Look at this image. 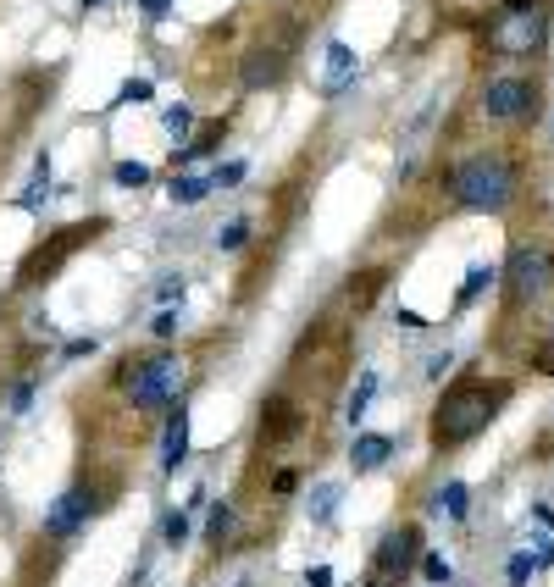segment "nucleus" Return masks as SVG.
Listing matches in <instances>:
<instances>
[{"mask_svg": "<svg viewBox=\"0 0 554 587\" xmlns=\"http://www.w3.org/2000/svg\"><path fill=\"white\" fill-rule=\"evenodd\" d=\"M289 67H294V50L283 45V39H261V45H250V50L239 56V89H244V95L283 89Z\"/></svg>", "mask_w": 554, "mask_h": 587, "instance_id": "6e6552de", "label": "nucleus"}, {"mask_svg": "<svg viewBox=\"0 0 554 587\" xmlns=\"http://www.w3.org/2000/svg\"><path fill=\"white\" fill-rule=\"evenodd\" d=\"M122 372V394H128L133 410H167L172 399H183V366L172 349H156V355H133L117 366Z\"/></svg>", "mask_w": 554, "mask_h": 587, "instance_id": "423d86ee", "label": "nucleus"}, {"mask_svg": "<svg viewBox=\"0 0 554 587\" xmlns=\"http://www.w3.org/2000/svg\"><path fill=\"white\" fill-rule=\"evenodd\" d=\"M84 355H95V338H73V344L61 349V360H84Z\"/></svg>", "mask_w": 554, "mask_h": 587, "instance_id": "72a5a7b5", "label": "nucleus"}, {"mask_svg": "<svg viewBox=\"0 0 554 587\" xmlns=\"http://www.w3.org/2000/svg\"><path fill=\"white\" fill-rule=\"evenodd\" d=\"M244 161H222V167H211V183H217V189H233V183H244Z\"/></svg>", "mask_w": 554, "mask_h": 587, "instance_id": "c85d7f7f", "label": "nucleus"}, {"mask_svg": "<svg viewBox=\"0 0 554 587\" xmlns=\"http://www.w3.org/2000/svg\"><path fill=\"white\" fill-rule=\"evenodd\" d=\"M549 12L554 0H499L488 12L482 28V45L494 61H538L549 45Z\"/></svg>", "mask_w": 554, "mask_h": 587, "instance_id": "7ed1b4c3", "label": "nucleus"}, {"mask_svg": "<svg viewBox=\"0 0 554 587\" xmlns=\"http://www.w3.org/2000/svg\"><path fill=\"white\" fill-rule=\"evenodd\" d=\"M228 532H233V504L217 499V504H211V521H205V538L222 549V543H228Z\"/></svg>", "mask_w": 554, "mask_h": 587, "instance_id": "412c9836", "label": "nucleus"}, {"mask_svg": "<svg viewBox=\"0 0 554 587\" xmlns=\"http://www.w3.org/2000/svg\"><path fill=\"white\" fill-rule=\"evenodd\" d=\"M211 189H217V183H211V172H205V178H200V172H172L167 200H172V205H183V211H194V205H200Z\"/></svg>", "mask_w": 554, "mask_h": 587, "instance_id": "2eb2a0df", "label": "nucleus"}, {"mask_svg": "<svg viewBox=\"0 0 554 587\" xmlns=\"http://www.w3.org/2000/svg\"><path fill=\"white\" fill-rule=\"evenodd\" d=\"M361 78V56H355L344 39H333L327 45V78H322V95H344V89Z\"/></svg>", "mask_w": 554, "mask_h": 587, "instance_id": "ddd939ff", "label": "nucleus"}, {"mask_svg": "<svg viewBox=\"0 0 554 587\" xmlns=\"http://www.w3.org/2000/svg\"><path fill=\"white\" fill-rule=\"evenodd\" d=\"M167 12H172V0H139V17H150V23H161Z\"/></svg>", "mask_w": 554, "mask_h": 587, "instance_id": "473e14b6", "label": "nucleus"}, {"mask_svg": "<svg viewBox=\"0 0 554 587\" xmlns=\"http://www.w3.org/2000/svg\"><path fill=\"white\" fill-rule=\"evenodd\" d=\"M100 510H106V504H100V488H95V482H73V488H67V493H61V499L45 510V538L73 543L78 532H89V521H95Z\"/></svg>", "mask_w": 554, "mask_h": 587, "instance_id": "0eeeda50", "label": "nucleus"}, {"mask_svg": "<svg viewBox=\"0 0 554 587\" xmlns=\"http://www.w3.org/2000/svg\"><path fill=\"white\" fill-rule=\"evenodd\" d=\"M510 399H516V383H510V377H460V383H449L433 405V421H427L433 449L438 455L466 449L471 438H482V432L494 427Z\"/></svg>", "mask_w": 554, "mask_h": 587, "instance_id": "f257e3e1", "label": "nucleus"}, {"mask_svg": "<svg viewBox=\"0 0 554 587\" xmlns=\"http://www.w3.org/2000/svg\"><path fill=\"white\" fill-rule=\"evenodd\" d=\"M78 6H84V12H95V6H111V0H78Z\"/></svg>", "mask_w": 554, "mask_h": 587, "instance_id": "c9c22d12", "label": "nucleus"}, {"mask_svg": "<svg viewBox=\"0 0 554 587\" xmlns=\"http://www.w3.org/2000/svg\"><path fill=\"white\" fill-rule=\"evenodd\" d=\"M372 587H394V582H372Z\"/></svg>", "mask_w": 554, "mask_h": 587, "instance_id": "e433bc0d", "label": "nucleus"}, {"mask_svg": "<svg viewBox=\"0 0 554 587\" xmlns=\"http://www.w3.org/2000/svg\"><path fill=\"white\" fill-rule=\"evenodd\" d=\"M499 294H505V316L532 311L538 300H549L554 294V244L521 233V239L510 244L505 266H499Z\"/></svg>", "mask_w": 554, "mask_h": 587, "instance_id": "39448f33", "label": "nucleus"}, {"mask_svg": "<svg viewBox=\"0 0 554 587\" xmlns=\"http://www.w3.org/2000/svg\"><path fill=\"white\" fill-rule=\"evenodd\" d=\"M521 183H527V167H521L516 150H471L449 167L444 189L455 200V211H477V216H505L510 205L521 200Z\"/></svg>", "mask_w": 554, "mask_h": 587, "instance_id": "f03ea898", "label": "nucleus"}, {"mask_svg": "<svg viewBox=\"0 0 554 587\" xmlns=\"http://www.w3.org/2000/svg\"><path fill=\"white\" fill-rule=\"evenodd\" d=\"M161 538H167V549H183V543H189V510H172V516L161 521Z\"/></svg>", "mask_w": 554, "mask_h": 587, "instance_id": "b1692460", "label": "nucleus"}, {"mask_svg": "<svg viewBox=\"0 0 554 587\" xmlns=\"http://www.w3.org/2000/svg\"><path fill=\"white\" fill-rule=\"evenodd\" d=\"M222 139H228V117H222V122H205L194 139H183L178 150H172V172H189L194 161H211L222 150Z\"/></svg>", "mask_w": 554, "mask_h": 587, "instance_id": "f8f14e48", "label": "nucleus"}, {"mask_svg": "<svg viewBox=\"0 0 554 587\" xmlns=\"http://www.w3.org/2000/svg\"><path fill=\"white\" fill-rule=\"evenodd\" d=\"M34 388H39L34 377H28V383H17V388H12V416H28V405H34Z\"/></svg>", "mask_w": 554, "mask_h": 587, "instance_id": "c756f323", "label": "nucleus"}, {"mask_svg": "<svg viewBox=\"0 0 554 587\" xmlns=\"http://www.w3.org/2000/svg\"><path fill=\"white\" fill-rule=\"evenodd\" d=\"M294 488H300V471H277V477H272V493H277V499H289Z\"/></svg>", "mask_w": 554, "mask_h": 587, "instance_id": "2f4dec72", "label": "nucleus"}, {"mask_svg": "<svg viewBox=\"0 0 554 587\" xmlns=\"http://www.w3.org/2000/svg\"><path fill=\"white\" fill-rule=\"evenodd\" d=\"M150 338H156V344L178 338V311H172V305H161V311H156V322H150Z\"/></svg>", "mask_w": 554, "mask_h": 587, "instance_id": "a878e982", "label": "nucleus"}, {"mask_svg": "<svg viewBox=\"0 0 554 587\" xmlns=\"http://www.w3.org/2000/svg\"><path fill=\"white\" fill-rule=\"evenodd\" d=\"M150 95H156V84H150V78H128V84L117 89V106H145Z\"/></svg>", "mask_w": 554, "mask_h": 587, "instance_id": "393cba45", "label": "nucleus"}, {"mask_svg": "<svg viewBox=\"0 0 554 587\" xmlns=\"http://www.w3.org/2000/svg\"><path fill=\"white\" fill-rule=\"evenodd\" d=\"M422 576L427 582H449V560L444 554H422Z\"/></svg>", "mask_w": 554, "mask_h": 587, "instance_id": "7c9ffc66", "label": "nucleus"}, {"mask_svg": "<svg viewBox=\"0 0 554 587\" xmlns=\"http://www.w3.org/2000/svg\"><path fill=\"white\" fill-rule=\"evenodd\" d=\"M538 554H532V549H521V554H510V565H505V576H510V587H527V576L532 571H538Z\"/></svg>", "mask_w": 554, "mask_h": 587, "instance_id": "5701e85b", "label": "nucleus"}, {"mask_svg": "<svg viewBox=\"0 0 554 587\" xmlns=\"http://www.w3.org/2000/svg\"><path fill=\"white\" fill-rule=\"evenodd\" d=\"M150 178H156V172H150L145 161H117V167H111V183H117V189H150Z\"/></svg>", "mask_w": 554, "mask_h": 587, "instance_id": "6ab92c4d", "label": "nucleus"}, {"mask_svg": "<svg viewBox=\"0 0 554 587\" xmlns=\"http://www.w3.org/2000/svg\"><path fill=\"white\" fill-rule=\"evenodd\" d=\"M183 460H189V405L172 399V405H167V427H161V471L178 477Z\"/></svg>", "mask_w": 554, "mask_h": 587, "instance_id": "9b49d317", "label": "nucleus"}, {"mask_svg": "<svg viewBox=\"0 0 554 587\" xmlns=\"http://www.w3.org/2000/svg\"><path fill=\"white\" fill-rule=\"evenodd\" d=\"M244 244H250V216H233L228 228L217 233V250H228V255H239Z\"/></svg>", "mask_w": 554, "mask_h": 587, "instance_id": "4be33fe9", "label": "nucleus"}, {"mask_svg": "<svg viewBox=\"0 0 554 587\" xmlns=\"http://www.w3.org/2000/svg\"><path fill=\"white\" fill-rule=\"evenodd\" d=\"M488 288H499V266H471L466 272V283H460V294H455V311H466V305H477Z\"/></svg>", "mask_w": 554, "mask_h": 587, "instance_id": "dca6fc26", "label": "nucleus"}, {"mask_svg": "<svg viewBox=\"0 0 554 587\" xmlns=\"http://www.w3.org/2000/svg\"><path fill=\"white\" fill-rule=\"evenodd\" d=\"M338 510V488H316L311 493V521H333Z\"/></svg>", "mask_w": 554, "mask_h": 587, "instance_id": "bb28decb", "label": "nucleus"}, {"mask_svg": "<svg viewBox=\"0 0 554 587\" xmlns=\"http://www.w3.org/2000/svg\"><path fill=\"white\" fill-rule=\"evenodd\" d=\"M183 294H189V283H183L178 272H172V277H161V283H156V300H161V305H183Z\"/></svg>", "mask_w": 554, "mask_h": 587, "instance_id": "cd10ccee", "label": "nucleus"}, {"mask_svg": "<svg viewBox=\"0 0 554 587\" xmlns=\"http://www.w3.org/2000/svg\"><path fill=\"white\" fill-rule=\"evenodd\" d=\"M377 388H383V377H377V372H361V383H355V394L344 399V416H350V421H361L366 410H372Z\"/></svg>", "mask_w": 554, "mask_h": 587, "instance_id": "a211bd4d", "label": "nucleus"}, {"mask_svg": "<svg viewBox=\"0 0 554 587\" xmlns=\"http://www.w3.org/2000/svg\"><path fill=\"white\" fill-rule=\"evenodd\" d=\"M161 128H167L172 139H189L194 133V106H183V100L178 106H161Z\"/></svg>", "mask_w": 554, "mask_h": 587, "instance_id": "aec40b11", "label": "nucleus"}, {"mask_svg": "<svg viewBox=\"0 0 554 587\" xmlns=\"http://www.w3.org/2000/svg\"><path fill=\"white\" fill-rule=\"evenodd\" d=\"M422 560V527H399V532H388L383 543H377V554H372V565H377V582H405L410 576V565Z\"/></svg>", "mask_w": 554, "mask_h": 587, "instance_id": "1a4fd4ad", "label": "nucleus"}, {"mask_svg": "<svg viewBox=\"0 0 554 587\" xmlns=\"http://www.w3.org/2000/svg\"><path fill=\"white\" fill-rule=\"evenodd\" d=\"M543 78L538 72H488L477 84V95H471V106H477V117L488 122V128H532V122L543 117Z\"/></svg>", "mask_w": 554, "mask_h": 587, "instance_id": "20e7f679", "label": "nucleus"}, {"mask_svg": "<svg viewBox=\"0 0 554 587\" xmlns=\"http://www.w3.org/2000/svg\"><path fill=\"white\" fill-rule=\"evenodd\" d=\"M305 582H311V587H333V571H327V565H316V571L305 576Z\"/></svg>", "mask_w": 554, "mask_h": 587, "instance_id": "f704fd0d", "label": "nucleus"}, {"mask_svg": "<svg viewBox=\"0 0 554 587\" xmlns=\"http://www.w3.org/2000/svg\"><path fill=\"white\" fill-rule=\"evenodd\" d=\"M95 233H106V216H95V222H78V228L56 233V244H50V255H45V250H34V255H28V261H23V272H17V277H23V283H39V277H50L61 261H67V255L78 250V244H84V239H95Z\"/></svg>", "mask_w": 554, "mask_h": 587, "instance_id": "9d476101", "label": "nucleus"}, {"mask_svg": "<svg viewBox=\"0 0 554 587\" xmlns=\"http://www.w3.org/2000/svg\"><path fill=\"white\" fill-rule=\"evenodd\" d=\"M394 438H388V432H361V438H355V449H350V471L355 477H372V471H383L388 466V455H394Z\"/></svg>", "mask_w": 554, "mask_h": 587, "instance_id": "4468645a", "label": "nucleus"}, {"mask_svg": "<svg viewBox=\"0 0 554 587\" xmlns=\"http://www.w3.org/2000/svg\"><path fill=\"white\" fill-rule=\"evenodd\" d=\"M433 510H438V516H449V521H466L471 488H466V482H444V488H438V499H433Z\"/></svg>", "mask_w": 554, "mask_h": 587, "instance_id": "f3484780", "label": "nucleus"}]
</instances>
